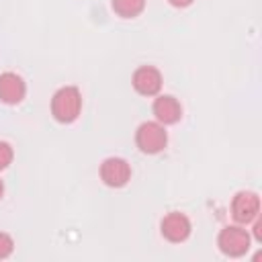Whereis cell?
I'll use <instances>...</instances> for the list:
<instances>
[{
    "label": "cell",
    "mask_w": 262,
    "mask_h": 262,
    "mask_svg": "<svg viewBox=\"0 0 262 262\" xmlns=\"http://www.w3.org/2000/svg\"><path fill=\"white\" fill-rule=\"evenodd\" d=\"M12 250H14V242H12V237H10L8 233L0 231V260L8 258V256L12 254Z\"/></svg>",
    "instance_id": "11"
},
{
    "label": "cell",
    "mask_w": 262,
    "mask_h": 262,
    "mask_svg": "<svg viewBox=\"0 0 262 262\" xmlns=\"http://www.w3.org/2000/svg\"><path fill=\"white\" fill-rule=\"evenodd\" d=\"M160 229H162V235H164L168 242L180 244V242H184V239L190 235L192 225H190V219H188L184 213L172 211V213H168V215L162 219Z\"/></svg>",
    "instance_id": "6"
},
{
    "label": "cell",
    "mask_w": 262,
    "mask_h": 262,
    "mask_svg": "<svg viewBox=\"0 0 262 262\" xmlns=\"http://www.w3.org/2000/svg\"><path fill=\"white\" fill-rule=\"evenodd\" d=\"M100 180L106 186H113V188L125 186L131 180V166H129V162L123 160V158H117V156L106 158L100 164Z\"/></svg>",
    "instance_id": "5"
},
{
    "label": "cell",
    "mask_w": 262,
    "mask_h": 262,
    "mask_svg": "<svg viewBox=\"0 0 262 262\" xmlns=\"http://www.w3.org/2000/svg\"><path fill=\"white\" fill-rule=\"evenodd\" d=\"M135 143L143 154H160L168 145V133L162 123L145 121L135 131Z\"/></svg>",
    "instance_id": "2"
},
{
    "label": "cell",
    "mask_w": 262,
    "mask_h": 262,
    "mask_svg": "<svg viewBox=\"0 0 262 262\" xmlns=\"http://www.w3.org/2000/svg\"><path fill=\"white\" fill-rule=\"evenodd\" d=\"M82 111V94L76 86L59 88L51 98V115L59 123H72Z\"/></svg>",
    "instance_id": "1"
},
{
    "label": "cell",
    "mask_w": 262,
    "mask_h": 262,
    "mask_svg": "<svg viewBox=\"0 0 262 262\" xmlns=\"http://www.w3.org/2000/svg\"><path fill=\"white\" fill-rule=\"evenodd\" d=\"M250 242H252V237H250L248 229H244L242 225H227V227H223V229L219 231V235H217V246H219V250H221L225 256H229V258H239V256H244V254L250 250Z\"/></svg>",
    "instance_id": "3"
},
{
    "label": "cell",
    "mask_w": 262,
    "mask_h": 262,
    "mask_svg": "<svg viewBox=\"0 0 262 262\" xmlns=\"http://www.w3.org/2000/svg\"><path fill=\"white\" fill-rule=\"evenodd\" d=\"M2 194H4V182L0 180V199H2Z\"/></svg>",
    "instance_id": "15"
},
{
    "label": "cell",
    "mask_w": 262,
    "mask_h": 262,
    "mask_svg": "<svg viewBox=\"0 0 262 262\" xmlns=\"http://www.w3.org/2000/svg\"><path fill=\"white\" fill-rule=\"evenodd\" d=\"M154 115H156V121L162 123V125H172L176 123L180 117H182V106L180 102L170 96V94H162L154 100V106H151Z\"/></svg>",
    "instance_id": "9"
},
{
    "label": "cell",
    "mask_w": 262,
    "mask_h": 262,
    "mask_svg": "<svg viewBox=\"0 0 262 262\" xmlns=\"http://www.w3.org/2000/svg\"><path fill=\"white\" fill-rule=\"evenodd\" d=\"M252 223H254V237H256L258 242H262V221L256 217Z\"/></svg>",
    "instance_id": "13"
},
{
    "label": "cell",
    "mask_w": 262,
    "mask_h": 262,
    "mask_svg": "<svg viewBox=\"0 0 262 262\" xmlns=\"http://www.w3.org/2000/svg\"><path fill=\"white\" fill-rule=\"evenodd\" d=\"M145 8V0H113V10L123 18H133Z\"/></svg>",
    "instance_id": "10"
},
{
    "label": "cell",
    "mask_w": 262,
    "mask_h": 262,
    "mask_svg": "<svg viewBox=\"0 0 262 262\" xmlns=\"http://www.w3.org/2000/svg\"><path fill=\"white\" fill-rule=\"evenodd\" d=\"M172 6H176V8H186V6H190L192 4V0H168Z\"/></svg>",
    "instance_id": "14"
},
{
    "label": "cell",
    "mask_w": 262,
    "mask_h": 262,
    "mask_svg": "<svg viewBox=\"0 0 262 262\" xmlns=\"http://www.w3.org/2000/svg\"><path fill=\"white\" fill-rule=\"evenodd\" d=\"M260 215V196L252 190H239L231 201V217L239 225L252 223Z\"/></svg>",
    "instance_id": "4"
},
{
    "label": "cell",
    "mask_w": 262,
    "mask_h": 262,
    "mask_svg": "<svg viewBox=\"0 0 262 262\" xmlns=\"http://www.w3.org/2000/svg\"><path fill=\"white\" fill-rule=\"evenodd\" d=\"M12 156H14V151H12L10 143H6V141H0V170L8 168V164L12 162Z\"/></svg>",
    "instance_id": "12"
},
{
    "label": "cell",
    "mask_w": 262,
    "mask_h": 262,
    "mask_svg": "<svg viewBox=\"0 0 262 262\" xmlns=\"http://www.w3.org/2000/svg\"><path fill=\"white\" fill-rule=\"evenodd\" d=\"M25 94H27V84L18 74L14 72L0 74V100L2 102L16 104L25 98Z\"/></svg>",
    "instance_id": "8"
},
{
    "label": "cell",
    "mask_w": 262,
    "mask_h": 262,
    "mask_svg": "<svg viewBox=\"0 0 262 262\" xmlns=\"http://www.w3.org/2000/svg\"><path fill=\"white\" fill-rule=\"evenodd\" d=\"M131 84L141 96H154L162 88V74L154 66H141L133 72Z\"/></svg>",
    "instance_id": "7"
}]
</instances>
